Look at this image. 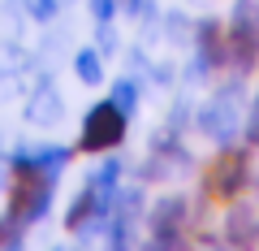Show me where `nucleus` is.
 Here are the masks:
<instances>
[{"label": "nucleus", "instance_id": "1", "mask_svg": "<svg viewBox=\"0 0 259 251\" xmlns=\"http://www.w3.org/2000/svg\"><path fill=\"white\" fill-rule=\"evenodd\" d=\"M117 177H121V160H108V165L100 169V173L87 177V186L78 191V199L69 204V217H65V225L69 230H82L87 221H108V204H112V191H117Z\"/></svg>", "mask_w": 259, "mask_h": 251}, {"label": "nucleus", "instance_id": "2", "mask_svg": "<svg viewBox=\"0 0 259 251\" xmlns=\"http://www.w3.org/2000/svg\"><path fill=\"white\" fill-rule=\"evenodd\" d=\"M238 126H242V74L229 78V83L203 104V113H199V130H203L207 139L225 143V148L238 139Z\"/></svg>", "mask_w": 259, "mask_h": 251}, {"label": "nucleus", "instance_id": "3", "mask_svg": "<svg viewBox=\"0 0 259 251\" xmlns=\"http://www.w3.org/2000/svg\"><path fill=\"white\" fill-rule=\"evenodd\" d=\"M229 61L238 74L259 61V0H238L229 13Z\"/></svg>", "mask_w": 259, "mask_h": 251}, {"label": "nucleus", "instance_id": "4", "mask_svg": "<svg viewBox=\"0 0 259 251\" xmlns=\"http://www.w3.org/2000/svg\"><path fill=\"white\" fill-rule=\"evenodd\" d=\"M82 143L87 152H112L117 143H125V113L117 104H95L91 113L82 117Z\"/></svg>", "mask_w": 259, "mask_h": 251}, {"label": "nucleus", "instance_id": "5", "mask_svg": "<svg viewBox=\"0 0 259 251\" xmlns=\"http://www.w3.org/2000/svg\"><path fill=\"white\" fill-rule=\"evenodd\" d=\"M13 177H18V182H13L9 212L18 217L22 225L39 221V217L52 208V182H56V177H48V173H13Z\"/></svg>", "mask_w": 259, "mask_h": 251}, {"label": "nucleus", "instance_id": "6", "mask_svg": "<svg viewBox=\"0 0 259 251\" xmlns=\"http://www.w3.org/2000/svg\"><path fill=\"white\" fill-rule=\"evenodd\" d=\"M182 238H186V199L164 195L151 208V242L156 247H182Z\"/></svg>", "mask_w": 259, "mask_h": 251}, {"label": "nucleus", "instance_id": "7", "mask_svg": "<svg viewBox=\"0 0 259 251\" xmlns=\"http://www.w3.org/2000/svg\"><path fill=\"white\" fill-rule=\"evenodd\" d=\"M69 165V148H18L13 152V173H48L56 177Z\"/></svg>", "mask_w": 259, "mask_h": 251}, {"label": "nucleus", "instance_id": "8", "mask_svg": "<svg viewBox=\"0 0 259 251\" xmlns=\"http://www.w3.org/2000/svg\"><path fill=\"white\" fill-rule=\"evenodd\" d=\"M139 208H143L139 191L121 195L117 212L108 217V242H112V247H125V242H134V234H139Z\"/></svg>", "mask_w": 259, "mask_h": 251}, {"label": "nucleus", "instance_id": "9", "mask_svg": "<svg viewBox=\"0 0 259 251\" xmlns=\"http://www.w3.org/2000/svg\"><path fill=\"white\" fill-rule=\"evenodd\" d=\"M212 173H216V177H212V191H216V195H225V199H233L242 186H246V173H250V169H246V156H242V152H225L221 165H216Z\"/></svg>", "mask_w": 259, "mask_h": 251}, {"label": "nucleus", "instance_id": "10", "mask_svg": "<svg viewBox=\"0 0 259 251\" xmlns=\"http://www.w3.org/2000/svg\"><path fill=\"white\" fill-rule=\"evenodd\" d=\"M225 234H229L238 247H250V242L259 238V221H255V212H250L246 204H233V208H229V221H225Z\"/></svg>", "mask_w": 259, "mask_h": 251}, {"label": "nucleus", "instance_id": "11", "mask_svg": "<svg viewBox=\"0 0 259 251\" xmlns=\"http://www.w3.org/2000/svg\"><path fill=\"white\" fill-rule=\"evenodd\" d=\"M74 74L82 78V83H100L104 78V56H100V48H82V52L74 56Z\"/></svg>", "mask_w": 259, "mask_h": 251}, {"label": "nucleus", "instance_id": "12", "mask_svg": "<svg viewBox=\"0 0 259 251\" xmlns=\"http://www.w3.org/2000/svg\"><path fill=\"white\" fill-rule=\"evenodd\" d=\"M26 117H30V121H39V126H52V121H56V95L48 91V87L35 95V100H30Z\"/></svg>", "mask_w": 259, "mask_h": 251}, {"label": "nucleus", "instance_id": "13", "mask_svg": "<svg viewBox=\"0 0 259 251\" xmlns=\"http://www.w3.org/2000/svg\"><path fill=\"white\" fill-rule=\"evenodd\" d=\"M112 104H117V109L125 113V117H130L134 109H139V87H134V78H121V83L112 87Z\"/></svg>", "mask_w": 259, "mask_h": 251}, {"label": "nucleus", "instance_id": "14", "mask_svg": "<svg viewBox=\"0 0 259 251\" xmlns=\"http://www.w3.org/2000/svg\"><path fill=\"white\" fill-rule=\"evenodd\" d=\"M26 13L35 22H52L56 18V0H26Z\"/></svg>", "mask_w": 259, "mask_h": 251}, {"label": "nucleus", "instance_id": "15", "mask_svg": "<svg viewBox=\"0 0 259 251\" xmlns=\"http://www.w3.org/2000/svg\"><path fill=\"white\" fill-rule=\"evenodd\" d=\"M0 242H9V247L22 242V221H18V217H9V221L0 225Z\"/></svg>", "mask_w": 259, "mask_h": 251}, {"label": "nucleus", "instance_id": "16", "mask_svg": "<svg viewBox=\"0 0 259 251\" xmlns=\"http://www.w3.org/2000/svg\"><path fill=\"white\" fill-rule=\"evenodd\" d=\"M246 139L259 143V91H255V104H250V121H246Z\"/></svg>", "mask_w": 259, "mask_h": 251}, {"label": "nucleus", "instance_id": "17", "mask_svg": "<svg viewBox=\"0 0 259 251\" xmlns=\"http://www.w3.org/2000/svg\"><path fill=\"white\" fill-rule=\"evenodd\" d=\"M112 9H117L112 0H91V13H95V22H108V18H112Z\"/></svg>", "mask_w": 259, "mask_h": 251}, {"label": "nucleus", "instance_id": "18", "mask_svg": "<svg viewBox=\"0 0 259 251\" xmlns=\"http://www.w3.org/2000/svg\"><path fill=\"white\" fill-rule=\"evenodd\" d=\"M147 5H151V0H125V13H130V18H147Z\"/></svg>", "mask_w": 259, "mask_h": 251}]
</instances>
